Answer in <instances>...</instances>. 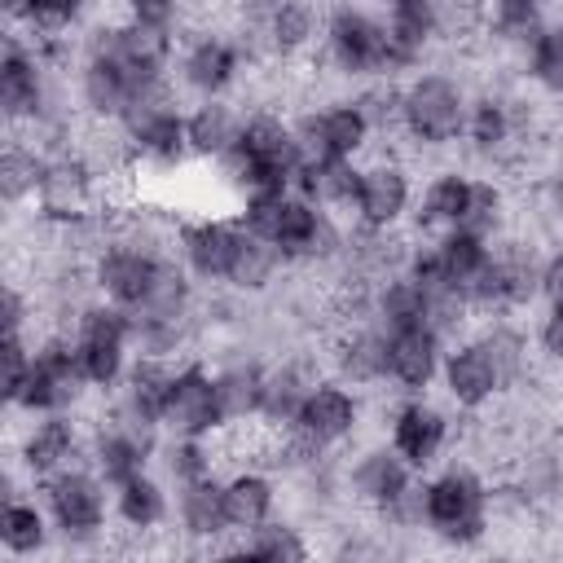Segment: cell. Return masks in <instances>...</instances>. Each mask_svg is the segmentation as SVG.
<instances>
[{"label": "cell", "mask_w": 563, "mask_h": 563, "mask_svg": "<svg viewBox=\"0 0 563 563\" xmlns=\"http://www.w3.org/2000/svg\"><path fill=\"white\" fill-rule=\"evenodd\" d=\"M295 136L303 158L308 154H325V158H365L378 141V132L369 128L365 110L356 97H330L308 106L303 114H295Z\"/></svg>", "instance_id": "obj_18"}, {"label": "cell", "mask_w": 563, "mask_h": 563, "mask_svg": "<svg viewBox=\"0 0 563 563\" xmlns=\"http://www.w3.org/2000/svg\"><path fill=\"white\" fill-rule=\"evenodd\" d=\"M378 136H400V79H369L352 92Z\"/></svg>", "instance_id": "obj_47"}, {"label": "cell", "mask_w": 563, "mask_h": 563, "mask_svg": "<svg viewBox=\"0 0 563 563\" xmlns=\"http://www.w3.org/2000/svg\"><path fill=\"white\" fill-rule=\"evenodd\" d=\"M453 413L444 405H435L427 391L422 396H400L391 409H387V431L383 440L413 466V471H431L444 462V453L453 449Z\"/></svg>", "instance_id": "obj_15"}, {"label": "cell", "mask_w": 563, "mask_h": 563, "mask_svg": "<svg viewBox=\"0 0 563 563\" xmlns=\"http://www.w3.org/2000/svg\"><path fill=\"white\" fill-rule=\"evenodd\" d=\"M449 339L431 325H409L387 334V387L396 396H422L440 387V365H444Z\"/></svg>", "instance_id": "obj_24"}, {"label": "cell", "mask_w": 563, "mask_h": 563, "mask_svg": "<svg viewBox=\"0 0 563 563\" xmlns=\"http://www.w3.org/2000/svg\"><path fill=\"white\" fill-rule=\"evenodd\" d=\"M541 303H563V242L541 251Z\"/></svg>", "instance_id": "obj_51"}, {"label": "cell", "mask_w": 563, "mask_h": 563, "mask_svg": "<svg viewBox=\"0 0 563 563\" xmlns=\"http://www.w3.org/2000/svg\"><path fill=\"white\" fill-rule=\"evenodd\" d=\"M440 391L462 413H484L506 396L501 374H497V365H493V356L475 330H466L462 339L449 343L444 365H440Z\"/></svg>", "instance_id": "obj_21"}, {"label": "cell", "mask_w": 563, "mask_h": 563, "mask_svg": "<svg viewBox=\"0 0 563 563\" xmlns=\"http://www.w3.org/2000/svg\"><path fill=\"white\" fill-rule=\"evenodd\" d=\"M475 334L484 339V347H488V356L501 374V387L519 391L532 378V365H537V347H532V334L523 330V321L519 317H479Z\"/></svg>", "instance_id": "obj_34"}, {"label": "cell", "mask_w": 563, "mask_h": 563, "mask_svg": "<svg viewBox=\"0 0 563 563\" xmlns=\"http://www.w3.org/2000/svg\"><path fill=\"white\" fill-rule=\"evenodd\" d=\"M532 347H537V361H545L550 369H563V303L541 308L532 325Z\"/></svg>", "instance_id": "obj_48"}, {"label": "cell", "mask_w": 563, "mask_h": 563, "mask_svg": "<svg viewBox=\"0 0 563 563\" xmlns=\"http://www.w3.org/2000/svg\"><path fill=\"white\" fill-rule=\"evenodd\" d=\"M44 163H48V150L40 141L9 132V141L0 150V202L9 211H22L35 202L40 180H44Z\"/></svg>", "instance_id": "obj_36"}, {"label": "cell", "mask_w": 563, "mask_h": 563, "mask_svg": "<svg viewBox=\"0 0 563 563\" xmlns=\"http://www.w3.org/2000/svg\"><path fill=\"white\" fill-rule=\"evenodd\" d=\"M172 528H176V537H180L185 550L216 554V550L233 537L229 510H224V475H207V479L180 484V488H176Z\"/></svg>", "instance_id": "obj_26"}, {"label": "cell", "mask_w": 563, "mask_h": 563, "mask_svg": "<svg viewBox=\"0 0 563 563\" xmlns=\"http://www.w3.org/2000/svg\"><path fill=\"white\" fill-rule=\"evenodd\" d=\"M167 255H176V251H154V246H141V242H132V238L110 229L101 251L88 260V273H92V286H97L101 299L136 312L145 303V295H150V286H154V277H158Z\"/></svg>", "instance_id": "obj_16"}, {"label": "cell", "mask_w": 563, "mask_h": 563, "mask_svg": "<svg viewBox=\"0 0 563 563\" xmlns=\"http://www.w3.org/2000/svg\"><path fill=\"white\" fill-rule=\"evenodd\" d=\"M163 431L167 435H220L216 365L202 352L176 361L167 396H163Z\"/></svg>", "instance_id": "obj_19"}, {"label": "cell", "mask_w": 563, "mask_h": 563, "mask_svg": "<svg viewBox=\"0 0 563 563\" xmlns=\"http://www.w3.org/2000/svg\"><path fill=\"white\" fill-rule=\"evenodd\" d=\"M317 545L308 541V528L286 519V515H273L264 519L260 528L251 532H238L233 541H224L216 554H238V559H255V563H299L308 559Z\"/></svg>", "instance_id": "obj_35"}, {"label": "cell", "mask_w": 563, "mask_h": 563, "mask_svg": "<svg viewBox=\"0 0 563 563\" xmlns=\"http://www.w3.org/2000/svg\"><path fill=\"white\" fill-rule=\"evenodd\" d=\"M136 92H141L136 79L110 53L79 48V62L70 70V97H75V106H79V114L88 123H110L114 128L123 119V110L132 106Z\"/></svg>", "instance_id": "obj_22"}, {"label": "cell", "mask_w": 563, "mask_h": 563, "mask_svg": "<svg viewBox=\"0 0 563 563\" xmlns=\"http://www.w3.org/2000/svg\"><path fill=\"white\" fill-rule=\"evenodd\" d=\"M110 506H114V523L128 532V537H158L172 528V515H176V488L167 484V475L158 466L123 479L110 488Z\"/></svg>", "instance_id": "obj_27"}, {"label": "cell", "mask_w": 563, "mask_h": 563, "mask_svg": "<svg viewBox=\"0 0 563 563\" xmlns=\"http://www.w3.org/2000/svg\"><path fill=\"white\" fill-rule=\"evenodd\" d=\"M158 444H163V440L141 435V431L114 422L110 413H101V418L88 427V457H84V462L114 488V484H123V479L150 471L154 457H158Z\"/></svg>", "instance_id": "obj_28"}, {"label": "cell", "mask_w": 563, "mask_h": 563, "mask_svg": "<svg viewBox=\"0 0 563 563\" xmlns=\"http://www.w3.org/2000/svg\"><path fill=\"white\" fill-rule=\"evenodd\" d=\"M224 435H163L154 466L167 475L172 488L220 475V457H224Z\"/></svg>", "instance_id": "obj_41"}, {"label": "cell", "mask_w": 563, "mask_h": 563, "mask_svg": "<svg viewBox=\"0 0 563 563\" xmlns=\"http://www.w3.org/2000/svg\"><path fill=\"white\" fill-rule=\"evenodd\" d=\"M57 528V550L66 554H92L106 545L110 537V519H114V506H110V484L88 466V462H75L40 484H31Z\"/></svg>", "instance_id": "obj_5"}, {"label": "cell", "mask_w": 563, "mask_h": 563, "mask_svg": "<svg viewBox=\"0 0 563 563\" xmlns=\"http://www.w3.org/2000/svg\"><path fill=\"white\" fill-rule=\"evenodd\" d=\"M282 273H286L282 251H277L268 238H260V233H251V229L242 224V238H238V251H233L224 290H233V295H242V299H255V295H268V290L282 282Z\"/></svg>", "instance_id": "obj_39"}, {"label": "cell", "mask_w": 563, "mask_h": 563, "mask_svg": "<svg viewBox=\"0 0 563 563\" xmlns=\"http://www.w3.org/2000/svg\"><path fill=\"white\" fill-rule=\"evenodd\" d=\"M282 506V475L264 462H238L233 471H224V510H229V528L251 532L264 519H273Z\"/></svg>", "instance_id": "obj_30"}, {"label": "cell", "mask_w": 563, "mask_h": 563, "mask_svg": "<svg viewBox=\"0 0 563 563\" xmlns=\"http://www.w3.org/2000/svg\"><path fill=\"white\" fill-rule=\"evenodd\" d=\"M238 238H242L238 211H229V216H211L207 211V216L176 220V260L198 277V286L224 290L229 264H233V251H238Z\"/></svg>", "instance_id": "obj_20"}, {"label": "cell", "mask_w": 563, "mask_h": 563, "mask_svg": "<svg viewBox=\"0 0 563 563\" xmlns=\"http://www.w3.org/2000/svg\"><path fill=\"white\" fill-rule=\"evenodd\" d=\"M356 176H361V158H325V154H308L295 172V189L303 198H312L325 211L347 216L352 194H356Z\"/></svg>", "instance_id": "obj_37"}, {"label": "cell", "mask_w": 563, "mask_h": 563, "mask_svg": "<svg viewBox=\"0 0 563 563\" xmlns=\"http://www.w3.org/2000/svg\"><path fill=\"white\" fill-rule=\"evenodd\" d=\"M246 70H255V66L242 53V44L233 40V31L202 26V31L180 35V53H176L172 79L194 101H211V97H233L242 88Z\"/></svg>", "instance_id": "obj_12"}, {"label": "cell", "mask_w": 563, "mask_h": 563, "mask_svg": "<svg viewBox=\"0 0 563 563\" xmlns=\"http://www.w3.org/2000/svg\"><path fill=\"white\" fill-rule=\"evenodd\" d=\"M413 202H418V176L400 150H378V154L361 158L347 220H356L365 229L400 233L413 216Z\"/></svg>", "instance_id": "obj_11"}, {"label": "cell", "mask_w": 563, "mask_h": 563, "mask_svg": "<svg viewBox=\"0 0 563 563\" xmlns=\"http://www.w3.org/2000/svg\"><path fill=\"white\" fill-rule=\"evenodd\" d=\"M114 128H119V136L128 145L132 167H145V172H180L185 163H194L189 132H185V110L176 101V79L172 84L141 88Z\"/></svg>", "instance_id": "obj_7"}, {"label": "cell", "mask_w": 563, "mask_h": 563, "mask_svg": "<svg viewBox=\"0 0 563 563\" xmlns=\"http://www.w3.org/2000/svg\"><path fill=\"white\" fill-rule=\"evenodd\" d=\"M97 18V0H35L31 9V35H79Z\"/></svg>", "instance_id": "obj_46"}, {"label": "cell", "mask_w": 563, "mask_h": 563, "mask_svg": "<svg viewBox=\"0 0 563 563\" xmlns=\"http://www.w3.org/2000/svg\"><path fill=\"white\" fill-rule=\"evenodd\" d=\"M361 427H365V391L334 378V374H321L308 387L290 431L321 453H339V449L361 440Z\"/></svg>", "instance_id": "obj_13"}, {"label": "cell", "mask_w": 563, "mask_h": 563, "mask_svg": "<svg viewBox=\"0 0 563 563\" xmlns=\"http://www.w3.org/2000/svg\"><path fill=\"white\" fill-rule=\"evenodd\" d=\"M317 352H277L264 361V400H260V431H290L308 387L321 378Z\"/></svg>", "instance_id": "obj_25"}, {"label": "cell", "mask_w": 563, "mask_h": 563, "mask_svg": "<svg viewBox=\"0 0 563 563\" xmlns=\"http://www.w3.org/2000/svg\"><path fill=\"white\" fill-rule=\"evenodd\" d=\"M233 211L251 233L268 238L282 251L286 268H330L339 260V251H343L347 224L339 220V211L317 207L299 189L251 194V198H238Z\"/></svg>", "instance_id": "obj_1"}, {"label": "cell", "mask_w": 563, "mask_h": 563, "mask_svg": "<svg viewBox=\"0 0 563 563\" xmlns=\"http://www.w3.org/2000/svg\"><path fill=\"white\" fill-rule=\"evenodd\" d=\"M471 180H475V172H466V167H440V172H431L422 180V189H418L409 229L413 233H444V229L462 224L466 202H471Z\"/></svg>", "instance_id": "obj_33"}, {"label": "cell", "mask_w": 563, "mask_h": 563, "mask_svg": "<svg viewBox=\"0 0 563 563\" xmlns=\"http://www.w3.org/2000/svg\"><path fill=\"white\" fill-rule=\"evenodd\" d=\"M0 550L4 559L13 563H26V559H44L57 550V528L40 501V493H9L0 501Z\"/></svg>", "instance_id": "obj_31"}, {"label": "cell", "mask_w": 563, "mask_h": 563, "mask_svg": "<svg viewBox=\"0 0 563 563\" xmlns=\"http://www.w3.org/2000/svg\"><path fill=\"white\" fill-rule=\"evenodd\" d=\"M119 4H123V18L154 22V26H180V13H185V0H119Z\"/></svg>", "instance_id": "obj_50"}, {"label": "cell", "mask_w": 563, "mask_h": 563, "mask_svg": "<svg viewBox=\"0 0 563 563\" xmlns=\"http://www.w3.org/2000/svg\"><path fill=\"white\" fill-rule=\"evenodd\" d=\"M422 479V471H413L387 440L361 444L347 462H343V493L356 510H365L369 519H383L396 501H405L413 493V484Z\"/></svg>", "instance_id": "obj_14"}, {"label": "cell", "mask_w": 563, "mask_h": 563, "mask_svg": "<svg viewBox=\"0 0 563 563\" xmlns=\"http://www.w3.org/2000/svg\"><path fill=\"white\" fill-rule=\"evenodd\" d=\"M466 303L479 317H519L541 303V246L523 233H506L493 246V264L466 290Z\"/></svg>", "instance_id": "obj_10"}, {"label": "cell", "mask_w": 563, "mask_h": 563, "mask_svg": "<svg viewBox=\"0 0 563 563\" xmlns=\"http://www.w3.org/2000/svg\"><path fill=\"white\" fill-rule=\"evenodd\" d=\"M510 70L532 84L537 92L563 101V13L550 18L515 57H510Z\"/></svg>", "instance_id": "obj_40"}, {"label": "cell", "mask_w": 563, "mask_h": 563, "mask_svg": "<svg viewBox=\"0 0 563 563\" xmlns=\"http://www.w3.org/2000/svg\"><path fill=\"white\" fill-rule=\"evenodd\" d=\"M88 396H92V383L75 356L70 330L48 325L44 334H35L31 369L4 396V405H9V418H40V413H79Z\"/></svg>", "instance_id": "obj_6"}, {"label": "cell", "mask_w": 563, "mask_h": 563, "mask_svg": "<svg viewBox=\"0 0 563 563\" xmlns=\"http://www.w3.org/2000/svg\"><path fill=\"white\" fill-rule=\"evenodd\" d=\"M422 532L449 550H475L493 532V479L466 462H440L422 475Z\"/></svg>", "instance_id": "obj_2"}, {"label": "cell", "mask_w": 563, "mask_h": 563, "mask_svg": "<svg viewBox=\"0 0 563 563\" xmlns=\"http://www.w3.org/2000/svg\"><path fill=\"white\" fill-rule=\"evenodd\" d=\"M9 457L22 466V475L31 484L75 466L88 457V427L79 413H40V418H26V427L13 435L9 444Z\"/></svg>", "instance_id": "obj_17"}, {"label": "cell", "mask_w": 563, "mask_h": 563, "mask_svg": "<svg viewBox=\"0 0 563 563\" xmlns=\"http://www.w3.org/2000/svg\"><path fill=\"white\" fill-rule=\"evenodd\" d=\"M550 22V0H488V40L506 62Z\"/></svg>", "instance_id": "obj_44"}, {"label": "cell", "mask_w": 563, "mask_h": 563, "mask_svg": "<svg viewBox=\"0 0 563 563\" xmlns=\"http://www.w3.org/2000/svg\"><path fill=\"white\" fill-rule=\"evenodd\" d=\"M431 238H435V255H440L444 282L466 295V290L484 277V268L493 264V246H497V242H488V238H479V233H471V229H462V224H453V229H444V233H431Z\"/></svg>", "instance_id": "obj_42"}, {"label": "cell", "mask_w": 563, "mask_h": 563, "mask_svg": "<svg viewBox=\"0 0 563 563\" xmlns=\"http://www.w3.org/2000/svg\"><path fill=\"white\" fill-rule=\"evenodd\" d=\"M431 22L440 44H471L488 35V0H431Z\"/></svg>", "instance_id": "obj_45"}, {"label": "cell", "mask_w": 563, "mask_h": 563, "mask_svg": "<svg viewBox=\"0 0 563 563\" xmlns=\"http://www.w3.org/2000/svg\"><path fill=\"white\" fill-rule=\"evenodd\" d=\"M35 356V334L31 330H4V347H0V365H4V396L22 383V374L31 369Z\"/></svg>", "instance_id": "obj_49"}, {"label": "cell", "mask_w": 563, "mask_h": 563, "mask_svg": "<svg viewBox=\"0 0 563 563\" xmlns=\"http://www.w3.org/2000/svg\"><path fill=\"white\" fill-rule=\"evenodd\" d=\"M321 66L347 84L396 79L387 48V13L378 0H330L321 22Z\"/></svg>", "instance_id": "obj_4"}, {"label": "cell", "mask_w": 563, "mask_h": 563, "mask_svg": "<svg viewBox=\"0 0 563 563\" xmlns=\"http://www.w3.org/2000/svg\"><path fill=\"white\" fill-rule=\"evenodd\" d=\"M31 9H35V0H0V18H4L9 31H26L31 26Z\"/></svg>", "instance_id": "obj_52"}, {"label": "cell", "mask_w": 563, "mask_h": 563, "mask_svg": "<svg viewBox=\"0 0 563 563\" xmlns=\"http://www.w3.org/2000/svg\"><path fill=\"white\" fill-rule=\"evenodd\" d=\"M528 101L506 88V84H484L479 92H471V114H466V132H462V150L493 167L506 172L528 154Z\"/></svg>", "instance_id": "obj_9"}, {"label": "cell", "mask_w": 563, "mask_h": 563, "mask_svg": "<svg viewBox=\"0 0 563 563\" xmlns=\"http://www.w3.org/2000/svg\"><path fill=\"white\" fill-rule=\"evenodd\" d=\"M515 198L506 189L501 176H475L471 180V202H466V216H462V229L488 238V242H501L506 233H515Z\"/></svg>", "instance_id": "obj_43"}, {"label": "cell", "mask_w": 563, "mask_h": 563, "mask_svg": "<svg viewBox=\"0 0 563 563\" xmlns=\"http://www.w3.org/2000/svg\"><path fill=\"white\" fill-rule=\"evenodd\" d=\"M242 114L233 106V97H211V101H194L185 110V132H189V154L194 163L216 167L220 158H229L238 150L242 136Z\"/></svg>", "instance_id": "obj_32"}, {"label": "cell", "mask_w": 563, "mask_h": 563, "mask_svg": "<svg viewBox=\"0 0 563 563\" xmlns=\"http://www.w3.org/2000/svg\"><path fill=\"white\" fill-rule=\"evenodd\" d=\"M233 4H264V0H233Z\"/></svg>", "instance_id": "obj_54"}, {"label": "cell", "mask_w": 563, "mask_h": 563, "mask_svg": "<svg viewBox=\"0 0 563 563\" xmlns=\"http://www.w3.org/2000/svg\"><path fill=\"white\" fill-rule=\"evenodd\" d=\"M264 361L268 356H229L216 361V405H220V435H242L260 427L264 400Z\"/></svg>", "instance_id": "obj_29"}, {"label": "cell", "mask_w": 563, "mask_h": 563, "mask_svg": "<svg viewBox=\"0 0 563 563\" xmlns=\"http://www.w3.org/2000/svg\"><path fill=\"white\" fill-rule=\"evenodd\" d=\"M325 369L361 391L387 387V330L374 317L339 321L330 352H325Z\"/></svg>", "instance_id": "obj_23"}, {"label": "cell", "mask_w": 563, "mask_h": 563, "mask_svg": "<svg viewBox=\"0 0 563 563\" xmlns=\"http://www.w3.org/2000/svg\"><path fill=\"white\" fill-rule=\"evenodd\" d=\"M471 88L444 66H422L400 79V141L418 154H449L462 145Z\"/></svg>", "instance_id": "obj_3"}, {"label": "cell", "mask_w": 563, "mask_h": 563, "mask_svg": "<svg viewBox=\"0 0 563 563\" xmlns=\"http://www.w3.org/2000/svg\"><path fill=\"white\" fill-rule=\"evenodd\" d=\"M369 317L391 334L409 325H431V303H427V290L405 268H396L369 286Z\"/></svg>", "instance_id": "obj_38"}, {"label": "cell", "mask_w": 563, "mask_h": 563, "mask_svg": "<svg viewBox=\"0 0 563 563\" xmlns=\"http://www.w3.org/2000/svg\"><path fill=\"white\" fill-rule=\"evenodd\" d=\"M70 330V343H75V356L92 383V391H114L136 356V317L110 299H88L75 321L66 325Z\"/></svg>", "instance_id": "obj_8"}, {"label": "cell", "mask_w": 563, "mask_h": 563, "mask_svg": "<svg viewBox=\"0 0 563 563\" xmlns=\"http://www.w3.org/2000/svg\"><path fill=\"white\" fill-rule=\"evenodd\" d=\"M387 13H431V0H378Z\"/></svg>", "instance_id": "obj_53"}]
</instances>
